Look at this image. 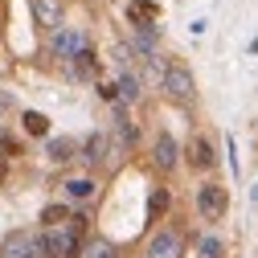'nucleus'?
Returning a JSON list of instances; mask_svg holds the SVG:
<instances>
[{
    "label": "nucleus",
    "mask_w": 258,
    "mask_h": 258,
    "mask_svg": "<svg viewBox=\"0 0 258 258\" xmlns=\"http://www.w3.org/2000/svg\"><path fill=\"white\" fill-rule=\"evenodd\" d=\"M160 86H164L168 99H176V103H192V94H197V82H192L188 66H180V61L164 66V78H160Z\"/></svg>",
    "instance_id": "obj_1"
},
{
    "label": "nucleus",
    "mask_w": 258,
    "mask_h": 258,
    "mask_svg": "<svg viewBox=\"0 0 258 258\" xmlns=\"http://www.w3.org/2000/svg\"><path fill=\"white\" fill-rule=\"evenodd\" d=\"M197 209H201V217L205 221H221L225 217V209H230V192H225L221 184H201L197 188Z\"/></svg>",
    "instance_id": "obj_2"
},
{
    "label": "nucleus",
    "mask_w": 258,
    "mask_h": 258,
    "mask_svg": "<svg viewBox=\"0 0 258 258\" xmlns=\"http://www.w3.org/2000/svg\"><path fill=\"white\" fill-rule=\"evenodd\" d=\"M0 258H45V242L37 234H9L0 246Z\"/></svg>",
    "instance_id": "obj_3"
},
{
    "label": "nucleus",
    "mask_w": 258,
    "mask_h": 258,
    "mask_svg": "<svg viewBox=\"0 0 258 258\" xmlns=\"http://www.w3.org/2000/svg\"><path fill=\"white\" fill-rule=\"evenodd\" d=\"M41 242H45V258H70L78 250V238L70 230H61V225H57V230H45Z\"/></svg>",
    "instance_id": "obj_4"
},
{
    "label": "nucleus",
    "mask_w": 258,
    "mask_h": 258,
    "mask_svg": "<svg viewBox=\"0 0 258 258\" xmlns=\"http://www.w3.org/2000/svg\"><path fill=\"white\" fill-rule=\"evenodd\" d=\"M53 53H57V57H66V61H74L78 53H86V37H82V29H57V33H53Z\"/></svg>",
    "instance_id": "obj_5"
},
{
    "label": "nucleus",
    "mask_w": 258,
    "mask_h": 258,
    "mask_svg": "<svg viewBox=\"0 0 258 258\" xmlns=\"http://www.w3.org/2000/svg\"><path fill=\"white\" fill-rule=\"evenodd\" d=\"M152 156H156V168H160V172H172V168H176V156H180V152H176V140H172L168 132H160Z\"/></svg>",
    "instance_id": "obj_6"
},
{
    "label": "nucleus",
    "mask_w": 258,
    "mask_h": 258,
    "mask_svg": "<svg viewBox=\"0 0 258 258\" xmlns=\"http://www.w3.org/2000/svg\"><path fill=\"white\" fill-rule=\"evenodd\" d=\"M188 164H192V168H201V172L217 164V156H213V144H209L205 136H192V140H188Z\"/></svg>",
    "instance_id": "obj_7"
},
{
    "label": "nucleus",
    "mask_w": 258,
    "mask_h": 258,
    "mask_svg": "<svg viewBox=\"0 0 258 258\" xmlns=\"http://www.w3.org/2000/svg\"><path fill=\"white\" fill-rule=\"evenodd\" d=\"M33 17L41 29H57L61 25V0H33Z\"/></svg>",
    "instance_id": "obj_8"
},
{
    "label": "nucleus",
    "mask_w": 258,
    "mask_h": 258,
    "mask_svg": "<svg viewBox=\"0 0 258 258\" xmlns=\"http://www.w3.org/2000/svg\"><path fill=\"white\" fill-rule=\"evenodd\" d=\"M148 258H180V234H156L148 246Z\"/></svg>",
    "instance_id": "obj_9"
},
{
    "label": "nucleus",
    "mask_w": 258,
    "mask_h": 258,
    "mask_svg": "<svg viewBox=\"0 0 258 258\" xmlns=\"http://www.w3.org/2000/svg\"><path fill=\"white\" fill-rule=\"evenodd\" d=\"M107 152H111V140H107L103 132H94V136L82 144V160H86V164H103Z\"/></svg>",
    "instance_id": "obj_10"
},
{
    "label": "nucleus",
    "mask_w": 258,
    "mask_h": 258,
    "mask_svg": "<svg viewBox=\"0 0 258 258\" xmlns=\"http://www.w3.org/2000/svg\"><path fill=\"white\" fill-rule=\"evenodd\" d=\"M127 17H132V21L144 29V25H152V21L160 17V9L152 5V0H132V5H127Z\"/></svg>",
    "instance_id": "obj_11"
},
{
    "label": "nucleus",
    "mask_w": 258,
    "mask_h": 258,
    "mask_svg": "<svg viewBox=\"0 0 258 258\" xmlns=\"http://www.w3.org/2000/svg\"><path fill=\"white\" fill-rule=\"evenodd\" d=\"M61 188H66L70 201H90V197H94V180H90V176H70Z\"/></svg>",
    "instance_id": "obj_12"
},
{
    "label": "nucleus",
    "mask_w": 258,
    "mask_h": 258,
    "mask_svg": "<svg viewBox=\"0 0 258 258\" xmlns=\"http://www.w3.org/2000/svg\"><path fill=\"white\" fill-rule=\"evenodd\" d=\"M115 136H119V144H123V148H132V144H136V123L127 119V111H123V107L115 111Z\"/></svg>",
    "instance_id": "obj_13"
},
{
    "label": "nucleus",
    "mask_w": 258,
    "mask_h": 258,
    "mask_svg": "<svg viewBox=\"0 0 258 258\" xmlns=\"http://www.w3.org/2000/svg\"><path fill=\"white\" fill-rule=\"evenodd\" d=\"M21 123H25V132H29V136H45V132H49V119H45L41 111H25Z\"/></svg>",
    "instance_id": "obj_14"
},
{
    "label": "nucleus",
    "mask_w": 258,
    "mask_h": 258,
    "mask_svg": "<svg viewBox=\"0 0 258 258\" xmlns=\"http://www.w3.org/2000/svg\"><path fill=\"white\" fill-rule=\"evenodd\" d=\"M164 213H168V188H156L152 197H148V217H152V221H160Z\"/></svg>",
    "instance_id": "obj_15"
},
{
    "label": "nucleus",
    "mask_w": 258,
    "mask_h": 258,
    "mask_svg": "<svg viewBox=\"0 0 258 258\" xmlns=\"http://www.w3.org/2000/svg\"><path fill=\"white\" fill-rule=\"evenodd\" d=\"M41 221H45V230H57L61 221H70V209L66 205H45L41 209Z\"/></svg>",
    "instance_id": "obj_16"
},
{
    "label": "nucleus",
    "mask_w": 258,
    "mask_h": 258,
    "mask_svg": "<svg viewBox=\"0 0 258 258\" xmlns=\"http://www.w3.org/2000/svg\"><path fill=\"white\" fill-rule=\"evenodd\" d=\"M74 74H78V78H90V74H99V57H94L90 49H86V53H78V57H74Z\"/></svg>",
    "instance_id": "obj_17"
},
{
    "label": "nucleus",
    "mask_w": 258,
    "mask_h": 258,
    "mask_svg": "<svg viewBox=\"0 0 258 258\" xmlns=\"http://www.w3.org/2000/svg\"><path fill=\"white\" fill-rule=\"evenodd\" d=\"M115 86H119V94H123V99H136V94H140V78H136L132 70H123Z\"/></svg>",
    "instance_id": "obj_18"
},
{
    "label": "nucleus",
    "mask_w": 258,
    "mask_h": 258,
    "mask_svg": "<svg viewBox=\"0 0 258 258\" xmlns=\"http://www.w3.org/2000/svg\"><path fill=\"white\" fill-rule=\"evenodd\" d=\"M70 152H74V144H70V140H49V160H53V164H66Z\"/></svg>",
    "instance_id": "obj_19"
},
{
    "label": "nucleus",
    "mask_w": 258,
    "mask_h": 258,
    "mask_svg": "<svg viewBox=\"0 0 258 258\" xmlns=\"http://www.w3.org/2000/svg\"><path fill=\"white\" fill-rule=\"evenodd\" d=\"M86 258H119V254H115L111 242H90L86 246Z\"/></svg>",
    "instance_id": "obj_20"
},
{
    "label": "nucleus",
    "mask_w": 258,
    "mask_h": 258,
    "mask_svg": "<svg viewBox=\"0 0 258 258\" xmlns=\"http://www.w3.org/2000/svg\"><path fill=\"white\" fill-rule=\"evenodd\" d=\"M201 254H205V258H221V242H217V238H205V242H201Z\"/></svg>",
    "instance_id": "obj_21"
},
{
    "label": "nucleus",
    "mask_w": 258,
    "mask_h": 258,
    "mask_svg": "<svg viewBox=\"0 0 258 258\" xmlns=\"http://www.w3.org/2000/svg\"><path fill=\"white\" fill-rule=\"evenodd\" d=\"M13 107V99H9V94H0V111H9Z\"/></svg>",
    "instance_id": "obj_22"
}]
</instances>
